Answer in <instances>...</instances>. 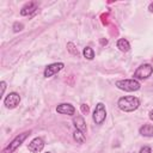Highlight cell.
I'll return each instance as SVG.
<instances>
[{"instance_id": "1", "label": "cell", "mask_w": 153, "mask_h": 153, "mask_svg": "<svg viewBox=\"0 0 153 153\" xmlns=\"http://www.w3.org/2000/svg\"><path fill=\"white\" fill-rule=\"evenodd\" d=\"M117 106L124 112H133L140 106V100L135 96H124L117 100Z\"/></svg>"}, {"instance_id": "2", "label": "cell", "mask_w": 153, "mask_h": 153, "mask_svg": "<svg viewBox=\"0 0 153 153\" xmlns=\"http://www.w3.org/2000/svg\"><path fill=\"white\" fill-rule=\"evenodd\" d=\"M116 87L122 90V91H126V92H134V91H137L141 85L140 82L136 80V79H121V80H117L115 82Z\"/></svg>"}, {"instance_id": "3", "label": "cell", "mask_w": 153, "mask_h": 153, "mask_svg": "<svg viewBox=\"0 0 153 153\" xmlns=\"http://www.w3.org/2000/svg\"><path fill=\"white\" fill-rule=\"evenodd\" d=\"M30 133H31V131H24V133L17 135V136L10 142V145H8L6 148L2 149L1 153H12V152H14V151H16V149H17V148L25 141V139L30 135Z\"/></svg>"}, {"instance_id": "4", "label": "cell", "mask_w": 153, "mask_h": 153, "mask_svg": "<svg viewBox=\"0 0 153 153\" xmlns=\"http://www.w3.org/2000/svg\"><path fill=\"white\" fill-rule=\"evenodd\" d=\"M153 73V67L149 63H143L141 66H139L135 72H134V79L136 80H145L147 78H149Z\"/></svg>"}, {"instance_id": "5", "label": "cell", "mask_w": 153, "mask_h": 153, "mask_svg": "<svg viewBox=\"0 0 153 153\" xmlns=\"http://www.w3.org/2000/svg\"><path fill=\"white\" fill-rule=\"evenodd\" d=\"M106 118V109H105V105L103 103H97L94 110H93V115H92V120L96 124L100 126L103 124V122L105 121Z\"/></svg>"}, {"instance_id": "6", "label": "cell", "mask_w": 153, "mask_h": 153, "mask_svg": "<svg viewBox=\"0 0 153 153\" xmlns=\"http://www.w3.org/2000/svg\"><path fill=\"white\" fill-rule=\"evenodd\" d=\"M19 103H20V96L17 92H10L4 98V105L7 109H14L19 105Z\"/></svg>"}, {"instance_id": "7", "label": "cell", "mask_w": 153, "mask_h": 153, "mask_svg": "<svg viewBox=\"0 0 153 153\" xmlns=\"http://www.w3.org/2000/svg\"><path fill=\"white\" fill-rule=\"evenodd\" d=\"M63 67H65V65H63L62 62H54V63H50V65H48V66L45 67L43 74H44L45 78H50V76L55 75L56 73H59Z\"/></svg>"}, {"instance_id": "8", "label": "cell", "mask_w": 153, "mask_h": 153, "mask_svg": "<svg viewBox=\"0 0 153 153\" xmlns=\"http://www.w3.org/2000/svg\"><path fill=\"white\" fill-rule=\"evenodd\" d=\"M44 148V141L42 137H35L27 145V149L32 153H38Z\"/></svg>"}, {"instance_id": "9", "label": "cell", "mask_w": 153, "mask_h": 153, "mask_svg": "<svg viewBox=\"0 0 153 153\" xmlns=\"http://www.w3.org/2000/svg\"><path fill=\"white\" fill-rule=\"evenodd\" d=\"M56 112L62 114V115H74L75 108L69 103H61L56 106Z\"/></svg>"}, {"instance_id": "10", "label": "cell", "mask_w": 153, "mask_h": 153, "mask_svg": "<svg viewBox=\"0 0 153 153\" xmlns=\"http://www.w3.org/2000/svg\"><path fill=\"white\" fill-rule=\"evenodd\" d=\"M37 2L36 1H29V2H26L23 7H22V10H20V14L22 16H29V14H31V13H33L36 10H37Z\"/></svg>"}, {"instance_id": "11", "label": "cell", "mask_w": 153, "mask_h": 153, "mask_svg": "<svg viewBox=\"0 0 153 153\" xmlns=\"http://www.w3.org/2000/svg\"><path fill=\"white\" fill-rule=\"evenodd\" d=\"M73 124L75 127V129L85 133L86 131V123H85V120L82 116H74L73 117Z\"/></svg>"}, {"instance_id": "12", "label": "cell", "mask_w": 153, "mask_h": 153, "mask_svg": "<svg viewBox=\"0 0 153 153\" xmlns=\"http://www.w3.org/2000/svg\"><path fill=\"white\" fill-rule=\"evenodd\" d=\"M140 135L146 136V137H153V126L152 124H143L139 129Z\"/></svg>"}, {"instance_id": "13", "label": "cell", "mask_w": 153, "mask_h": 153, "mask_svg": "<svg viewBox=\"0 0 153 153\" xmlns=\"http://www.w3.org/2000/svg\"><path fill=\"white\" fill-rule=\"evenodd\" d=\"M116 47L121 50V51H128L129 49H130V43L126 39V38H120V39H117V42H116Z\"/></svg>"}, {"instance_id": "14", "label": "cell", "mask_w": 153, "mask_h": 153, "mask_svg": "<svg viewBox=\"0 0 153 153\" xmlns=\"http://www.w3.org/2000/svg\"><path fill=\"white\" fill-rule=\"evenodd\" d=\"M73 139L76 141V143H84L85 140H86V137H85V133H82V131L75 129L74 133H73Z\"/></svg>"}, {"instance_id": "15", "label": "cell", "mask_w": 153, "mask_h": 153, "mask_svg": "<svg viewBox=\"0 0 153 153\" xmlns=\"http://www.w3.org/2000/svg\"><path fill=\"white\" fill-rule=\"evenodd\" d=\"M82 54H84V57L87 59V60H93L94 59V51L91 47H85L84 50H82Z\"/></svg>"}, {"instance_id": "16", "label": "cell", "mask_w": 153, "mask_h": 153, "mask_svg": "<svg viewBox=\"0 0 153 153\" xmlns=\"http://www.w3.org/2000/svg\"><path fill=\"white\" fill-rule=\"evenodd\" d=\"M67 50H68V51H69L72 55H74V56H78V55H79L78 49L75 48L74 43H72V42H68V43H67Z\"/></svg>"}, {"instance_id": "17", "label": "cell", "mask_w": 153, "mask_h": 153, "mask_svg": "<svg viewBox=\"0 0 153 153\" xmlns=\"http://www.w3.org/2000/svg\"><path fill=\"white\" fill-rule=\"evenodd\" d=\"M12 29H13V31H14V32H19V31H22V30L24 29V25H23V23H19V22H16V23L13 24V26H12Z\"/></svg>"}, {"instance_id": "18", "label": "cell", "mask_w": 153, "mask_h": 153, "mask_svg": "<svg viewBox=\"0 0 153 153\" xmlns=\"http://www.w3.org/2000/svg\"><path fill=\"white\" fill-rule=\"evenodd\" d=\"M80 110H81V112H82L84 115H87V114L90 112V106H88L87 104L84 103V104L80 105Z\"/></svg>"}, {"instance_id": "19", "label": "cell", "mask_w": 153, "mask_h": 153, "mask_svg": "<svg viewBox=\"0 0 153 153\" xmlns=\"http://www.w3.org/2000/svg\"><path fill=\"white\" fill-rule=\"evenodd\" d=\"M100 18H102V23H103L104 25H106V24L109 23V19H108V18H109V14H108V13H103V14L100 16Z\"/></svg>"}, {"instance_id": "20", "label": "cell", "mask_w": 153, "mask_h": 153, "mask_svg": "<svg viewBox=\"0 0 153 153\" xmlns=\"http://www.w3.org/2000/svg\"><path fill=\"white\" fill-rule=\"evenodd\" d=\"M139 153H152V149H151L149 146H143V147L140 149Z\"/></svg>"}, {"instance_id": "21", "label": "cell", "mask_w": 153, "mask_h": 153, "mask_svg": "<svg viewBox=\"0 0 153 153\" xmlns=\"http://www.w3.org/2000/svg\"><path fill=\"white\" fill-rule=\"evenodd\" d=\"M0 86H1V96H4L5 90H6V82H5V81H1V82H0Z\"/></svg>"}, {"instance_id": "22", "label": "cell", "mask_w": 153, "mask_h": 153, "mask_svg": "<svg viewBox=\"0 0 153 153\" xmlns=\"http://www.w3.org/2000/svg\"><path fill=\"white\" fill-rule=\"evenodd\" d=\"M100 44H103V45H105V44H108V39H104V38H100Z\"/></svg>"}, {"instance_id": "23", "label": "cell", "mask_w": 153, "mask_h": 153, "mask_svg": "<svg viewBox=\"0 0 153 153\" xmlns=\"http://www.w3.org/2000/svg\"><path fill=\"white\" fill-rule=\"evenodd\" d=\"M148 117H149V120H151V121H153V110H151V111H149Z\"/></svg>"}, {"instance_id": "24", "label": "cell", "mask_w": 153, "mask_h": 153, "mask_svg": "<svg viewBox=\"0 0 153 153\" xmlns=\"http://www.w3.org/2000/svg\"><path fill=\"white\" fill-rule=\"evenodd\" d=\"M148 11H149V12H153V2L149 4V6H148Z\"/></svg>"}, {"instance_id": "25", "label": "cell", "mask_w": 153, "mask_h": 153, "mask_svg": "<svg viewBox=\"0 0 153 153\" xmlns=\"http://www.w3.org/2000/svg\"><path fill=\"white\" fill-rule=\"evenodd\" d=\"M45 153H50V152H45Z\"/></svg>"}]
</instances>
